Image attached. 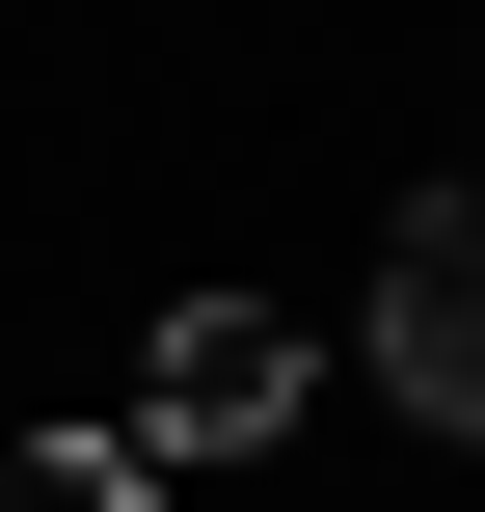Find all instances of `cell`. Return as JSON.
I'll return each mask as SVG.
<instances>
[{"instance_id": "1", "label": "cell", "mask_w": 485, "mask_h": 512, "mask_svg": "<svg viewBox=\"0 0 485 512\" xmlns=\"http://www.w3.org/2000/svg\"><path fill=\"white\" fill-rule=\"evenodd\" d=\"M378 378H405V432L485 459V189H432V216L378 243Z\"/></svg>"}, {"instance_id": "2", "label": "cell", "mask_w": 485, "mask_h": 512, "mask_svg": "<svg viewBox=\"0 0 485 512\" xmlns=\"http://www.w3.org/2000/svg\"><path fill=\"white\" fill-rule=\"evenodd\" d=\"M135 432H162V459H243V432H297V324H270V297H189V324L135 351Z\"/></svg>"}, {"instance_id": "3", "label": "cell", "mask_w": 485, "mask_h": 512, "mask_svg": "<svg viewBox=\"0 0 485 512\" xmlns=\"http://www.w3.org/2000/svg\"><path fill=\"white\" fill-rule=\"evenodd\" d=\"M0 512H162V486H135V432H0Z\"/></svg>"}]
</instances>
